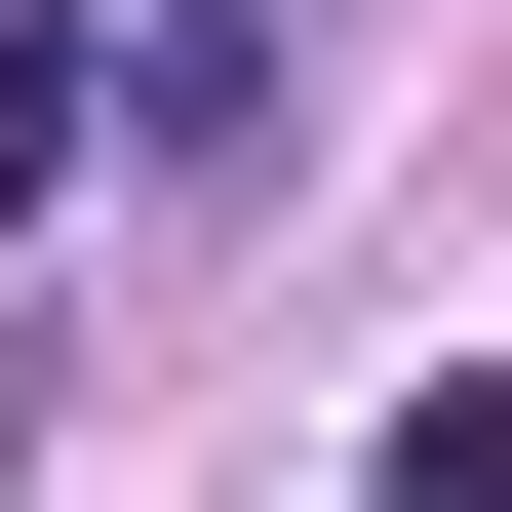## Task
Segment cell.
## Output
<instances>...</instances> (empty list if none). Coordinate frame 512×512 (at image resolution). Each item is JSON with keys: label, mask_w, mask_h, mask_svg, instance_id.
Returning a JSON list of instances; mask_svg holds the SVG:
<instances>
[{"label": "cell", "mask_w": 512, "mask_h": 512, "mask_svg": "<svg viewBox=\"0 0 512 512\" xmlns=\"http://www.w3.org/2000/svg\"><path fill=\"white\" fill-rule=\"evenodd\" d=\"M119 158H276V0H158L119 40Z\"/></svg>", "instance_id": "6da1fadb"}, {"label": "cell", "mask_w": 512, "mask_h": 512, "mask_svg": "<svg viewBox=\"0 0 512 512\" xmlns=\"http://www.w3.org/2000/svg\"><path fill=\"white\" fill-rule=\"evenodd\" d=\"M79 119H119V40H79V0H0V197H79Z\"/></svg>", "instance_id": "7a4b0ae2"}, {"label": "cell", "mask_w": 512, "mask_h": 512, "mask_svg": "<svg viewBox=\"0 0 512 512\" xmlns=\"http://www.w3.org/2000/svg\"><path fill=\"white\" fill-rule=\"evenodd\" d=\"M355 512H512V394H394V473Z\"/></svg>", "instance_id": "3957f363"}]
</instances>
